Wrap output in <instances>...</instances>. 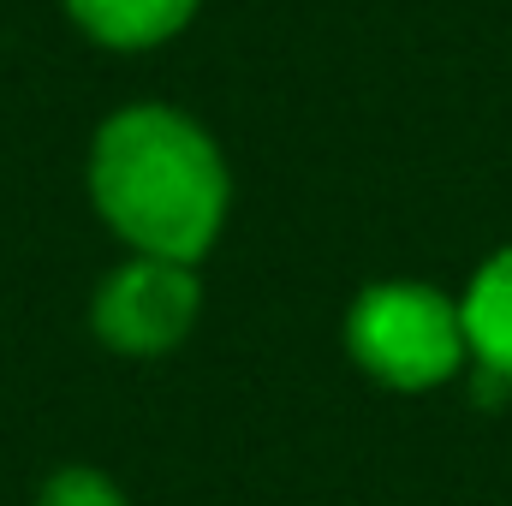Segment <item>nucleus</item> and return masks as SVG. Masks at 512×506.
I'll return each instance as SVG.
<instances>
[{"label":"nucleus","instance_id":"obj_4","mask_svg":"<svg viewBox=\"0 0 512 506\" xmlns=\"http://www.w3.org/2000/svg\"><path fill=\"white\" fill-rule=\"evenodd\" d=\"M60 6L78 24V36L114 54H149L179 30H191V18L203 12V0H60Z\"/></svg>","mask_w":512,"mask_h":506},{"label":"nucleus","instance_id":"obj_1","mask_svg":"<svg viewBox=\"0 0 512 506\" xmlns=\"http://www.w3.org/2000/svg\"><path fill=\"white\" fill-rule=\"evenodd\" d=\"M84 191L108 233L137 256L203 262L233 215V167L215 131L173 102L114 108L84 161Z\"/></svg>","mask_w":512,"mask_h":506},{"label":"nucleus","instance_id":"obj_5","mask_svg":"<svg viewBox=\"0 0 512 506\" xmlns=\"http://www.w3.org/2000/svg\"><path fill=\"white\" fill-rule=\"evenodd\" d=\"M459 316H465L471 364L512 387V245L489 251L471 268V280L459 292Z\"/></svg>","mask_w":512,"mask_h":506},{"label":"nucleus","instance_id":"obj_3","mask_svg":"<svg viewBox=\"0 0 512 506\" xmlns=\"http://www.w3.org/2000/svg\"><path fill=\"white\" fill-rule=\"evenodd\" d=\"M197 316H203V280L191 262H167V256L126 251V262H114L90 292V334L114 358H137V364L185 346Z\"/></svg>","mask_w":512,"mask_h":506},{"label":"nucleus","instance_id":"obj_6","mask_svg":"<svg viewBox=\"0 0 512 506\" xmlns=\"http://www.w3.org/2000/svg\"><path fill=\"white\" fill-rule=\"evenodd\" d=\"M36 506H131V501L108 471H96V465H60L36 489Z\"/></svg>","mask_w":512,"mask_h":506},{"label":"nucleus","instance_id":"obj_2","mask_svg":"<svg viewBox=\"0 0 512 506\" xmlns=\"http://www.w3.org/2000/svg\"><path fill=\"white\" fill-rule=\"evenodd\" d=\"M346 358L387 393H435L471 370L459 298L429 280H370L346 304Z\"/></svg>","mask_w":512,"mask_h":506}]
</instances>
